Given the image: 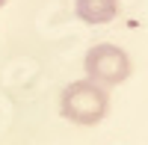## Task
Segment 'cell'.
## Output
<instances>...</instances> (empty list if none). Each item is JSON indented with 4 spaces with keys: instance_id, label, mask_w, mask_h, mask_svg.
<instances>
[{
    "instance_id": "6da1fadb",
    "label": "cell",
    "mask_w": 148,
    "mask_h": 145,
    "mask_svg": "<svg viewBox=\"0 0 148 145\" xmlns=\"http://www.w3.org/2000/svg\"><path fill=\"white\" fill-rule=\"evenodd\" d=\"M62 116L74 124H98L110 107L107 89L95 80H74L62 92Z\"/></svg>"
},
{
    "instance_id": "7a4b0ae2",
    "label": "cell",
    "mask_w": 148,
    "mask_h": 145,
    "mask_svg": "<svg viewBox=\"0 0 148 145\" xmlns=\"http://www.w3.org/2000/svg\"><path fill=\"white\" fill-rule=\"evenodd\" d=\"M86 74L98 86H119L130 77V59L116 44H95L86 53Z\"/></svg>"
},
{
    "instance_id": "3957f363",
    "label": "cell",
    "mask_w": 148,
    "mask_h": 145,
    "mask_svg": "<svg viewBox=\"0 0 148 145\" xmlns=\"http://www.w3.org/2000/svg\"><path fill=\"white\" fill-rule=\"evenodd\" d=\"M77 15L86 24H107L119 15V0H77Z\"/></svg>"
},
{
    "instance_id": "277c9868",
    "label": "cell",
    "mask_w": 148,
    "mask_h": 145,
    "mask_svg": "<svg viewBox=\"0 0 148 145\" xmlns=\"http://www.w3.org/2000/svg\"><path fill=\"white\" fill-rule=\"evenodd\" d=\"M3 6H6V0H0V9H3Z\"/></svg>"
}]
</instances>
